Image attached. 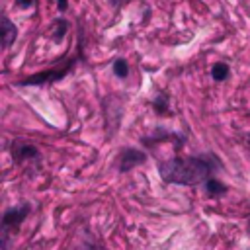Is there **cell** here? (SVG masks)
Returning a JSON list of instances; mask_svg holds the SVG:
<instances>
[{
    "label": "cell",
    "mask_w": 250,
    "mask_h": 250,
    "mask_svg": "<svg viewBox=\"0 0 250 250\" xmlns=\"http://www.w3.org/2000/svg\"><path fill=\"white\" fill-rule=\"evenodd\" d=\"M215 166H217V162L211 154L172 158V160H166L160 164V176L168 184L193 186V184H201V182L209 180Z\"/></svg>",
    "instance_id": "cell-1"
},
{
    "label": "cell",
    "mask_w": 250,
    "mask_h": 250,
    "mask_svg": "<svg viewBox=\"0 0 250 250\" xmlns=\"http://www.w3.org/2000/svg\"><path fill=\"white\" fill-rule=\"evenodd\" d=\"M76 64V57L66 61L64 64L57 66V68H49V70H43V72H37L33 76H27L25 80H20L18 86H41V84H49V82H55V80H61L62 76H66L72 66Z\"/></svg>",
    "instance_id": "cell-2"
},
{
    "label": "cell",
    "mask_w": 250,
    "mask_h": 250,
    "mask_svg": "<svg viewBox=\"0 0 250 250\" xmlns=\"http://www.w3.org/2000/svg\"><path fill=\"white\" fill-rule=\"evenodd\" d=\"M29 209H31V207H29L27 203H21V205L12 207V209H8V211L4 213V217H2V238H8L10 232L16 230V229L21 225V221L27 217Z\"/></svg>",
    "instance_id": "cell-3"
},
{
    "label": "cell",
    "mask_w": 250,
    "mask_h": 250,
    "mask_svg": "<svg viewBox=\"0 0 250 250\" xmlns=\"http://www.w3.org/2000/svg\"><path fill=\"white\" fill-rule=\"evenodd\" d=\"M12 154L16 162H23V160H39V150L23 141H16L12 145Z\"/></svg>",
    "instance_id": "cell-4"
},
{
    "label": "cell",
    "mask_w": 250,
    "mask_h": 250,
    "mask_svg": "<svg viewBox=\"0 0 250 250\" xmlns=\"http://www.w3.org/2000/svg\"><path fill=\"white\" fill-rule=\"evenodd\" d=\"M145 162V152L137 150V148H125V152L121 154V162H119V170L121 172H129L135 166Z\"/></svg>",
    "instance_id": "cell-5"
},
{
    "label": "cell",
    "mask_w": 250,
    "mask_h": 250,
    "mask_svg": "<svg viewBox=\"0 0 250 250\" xmlns=\"http://www.w3.org/2000/svg\"><path fill=\"white\" fill-rule=\"evenodd\" d=\"M18 35L16 25L8 20V16H2V47H10Z\"/></svg>",
    "instance_id": "cell-6"
},
{
    "label": "cell",
    "mask_w": 250,
    "mask_h": 250,
    "mask_svg": "<svg viewBox=\"0 0 250 250\" xmlns=\"http://www.w3.org/2000/svg\"><path fill=\"white\" fill-rule=\"evenodd\" d=\"M205 191H207L209 195H223V193L227 191V188H225L219 180L209 178V180H205Z\"/></svg>",
    "instance_id": "cell-7"
},
{
    "label": "cell",
    "mask_w": 250,
    "mask_h": 250,
    "mask_svg": "<svg viewBox=\"0 0 250 250\" xmlns=\"http://www.w3.org/2000/svg\"><path fill=\"white\" fill-rule=\"evenodd\" d=\"M66 29H68V21L66 20H55L53 21V37H55V41H61L64 37Z\"/></svg>",
    "instance_id": "cell-8"
},
{
    "label": "cell",
    "mask_w": 250,
    "mask_h": 250,
    "mask_svg": "<svg viewBox=\"0 0 250 250\" xmlns=\"http://www.w3.org/2000/svg\"><path fill=\"white\" fill-rule=\"evenodd\" d=\"M211 76L217 80V82H221V80H225L227 76H229V66L225 64V62H217L213 68H211Z\"/></svg>",
    "instance_id": "cell-9"
},
{
    "label": "cell",
    "mask_w": 250,
    "mask_h": 250,
    "mask_svg": "<svg viewBox=\"0 0 250 250\" xmlns=\"http://www.w3.org/2000/svg\"><path fill=\"white\" fill-rule=\"evenodd\" d=\"M113 74L119 76V78H125V76L129 74V66H127L125 59H117V61L113 62Z\"/></svg>",
    "instance_id": "cell-10"
},
{
    "label": "cell",
    "mask_w": 250,
    "mask_h": 250,
    "mask_svg": "<svg viewBox=\"0 0 250 250\" xmlns=\"http://www.w3.org/2000/svg\"><path fill=\"white\" fill-rule=\"evenodd\" d=\"M154 107H156L158 111H164V109H168V100H166V96H158V100L154 102Z\"/></svg>",
    "instance_id": "cell-11"
},
{
    "label": "cell",
    "mask_w": 250,
    "mask_h": 250,
    "mask_svg": "<svg viewBox=\"0 0 250 250\" xmlns=\"http://www.w3.org/2000/svg\"><path fill=\"white\" fill-rule=\"evenodd\" d=\"M33 2H35V0H16V4H18L20 8H31Z\"/></svg>",
    "instance_id": "cell-12"
},
{
    "label": "cell",
    "mask_w": 250,
    "mask_h": 250,
    "mask_svg": "<svg viewBox=\"0 0 250 250\" xmlns=\"http://www.w3.org/2000/svg\"><path fill=\"white\" fill-rule=\"evenodd\" d=\"M68 8V0H57V10L59 12H64Z\"/></svg>",
    "instance_id": "cell-13"
}]
</instances>
